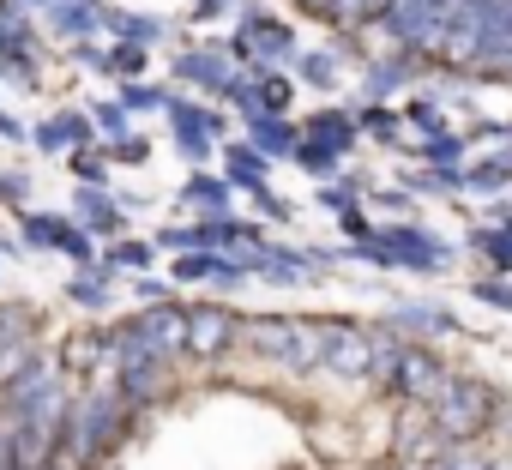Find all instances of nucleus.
I'll list each match as a JSON object with an SVG mask.
<instances>
[{
    "mask_svg": "<svg viewBox=\"0 0 512 470\" xmlns=\"http://www.w3.org/2000/svg\"><path fill=\"white\" fill-rule=\"evenodd\" d=\"M187 344H193L199 356H217V350L229 344V320H223V314H193V326H187Z\"/></svg>",
    "mask_w": 512,
    "mask_h": 470,
    "instance_id": "obj_1",
    "label": "nucleus"
},
{
    "mask_svg": "<svg viewBox=\"0 0 512 470\" xmlns=\"http://www.w3.org/2000/svg\"><path fill=\"white\" fill-rule=\"evenodd\" d=\"M326 362H332L338 374H362V368H374V344H368V338H356V332H344V338H338V350H326Z\"/></svg>",
    "mask_w": 512,
    "mask_h": 470,
    "instance_id": "obj_2",
    "label": "nucleus"
}]
</instances>
